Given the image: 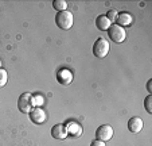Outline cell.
I'll return each instance as SVG.
<instances>
[{
    "label": "cell",
    "mask_w": 152,
    "mask_h": 146,
    "mask_svg": "<svg viewBox=\"0 0 152 146\" xmlns=\"http://www.w3.org/2000/svg\"><path fill=\"white\" fill-rule=\"evenodd\" d=\"M34 95L31 92H24L19 96L18 99V108L23 114H28L32 108H34Z\"/></svg>",
    "instance_id": "obj_1"
},
{
    "label": "cell",
    "mask_w": 152,
    "mask_h": 146,
    "mask_svg": "<svg viewBox=\"0 0 152 146\" xmlns=\"http://www.w3.org/2000/svg\"><path fill=\"white\" fill-rule=\"evenodd\" d=\"M73 14L70 11H62V12H58L55 15V23H57V26L59 27L61 30H69L72 29L73 26Z\"/></svg>",
    "instance_id": "obj_2"
},
{
    "label": "cell",
    "mask_w": 152,
    "mask_h": 146,
    "mask_svg": "<svg viewBox=\"0 0 152 146\" xmlns=\"http://www.w3.org/2000/svg\"><path fill=\"white\" fill-rule=\"evenodd\" d=\"M110 50V46H109V41L105 39V38H98L97 41L94 42L93 45V54L96 56L97 58H104L108 56Z\"/></svg>",
    "instance_id": "obj_3"
},
{
    "label": "cell",
    "mask_w": 152,
    "mask_h": 146,
    "mask_svg": "<svg viewBox=\"0 0 152 146\" xmlns=\"http://www.w3.org/2000/svg\"><path fill=\"white\" fill-rule=\"evenodd\" d=\"M108 35H109L110 39H112L113 42H116V43L124 42V41H125V38H126L125 29L120 27L118 24H116V23L109 27V30H108Z\"/></svg>",
    "instance_id": "obj_4"
},
{
    "label": "cell",
    "mask_w": 152,
    "mask_h": 146,
    "mask_svg": "<svg viewBox=\"0 0 152 146\" xmlns=\"http://www.w3.org/2000/svg\"><path fill=\"white\" fill-rule=\"evenodd\" d=\"M55 76H57V81L61 85H69V84H72L73 79H74L73 72L67 68H61Z\"/></svg>",
    "instance_id": "obj_5"
},
{
    "label": "cell",
    "mask_w": 152,
    "mask_h": 146,
    "mask_svg": "<svg viewBox=\"0 0 152 146\" xmlns=\"http://www.w3.org/2000/svg\"><path fill=\"white\" fill-rule=\"evenodd\" d=\"M28 115H30L31 122L32 123H35V125H43L47 120L46 112L43 111L40 107H34V108L28 112Z\"/></svg>",
    "instance_id": "obj_6"
},
{
    "label": "cell",
    "mask_w": 152,
    "mask_h": 146,
    "mask_svg": "<svg viewBox=\"0 0 152 146\" xmlns=\"http://www.w3.org/2000/svg\"><path fill=\"white\" fill-rule=\"evenodd\" d=\"M96 137H97L98 141H102V142L112 139V137H113L112 126H109V125H101L97 129V131H96Z\"/></svg>",
    "instance_id": "obj_7"
},
{
    "label": "cell",
    "mask_w": 152,
    "mask_h": 146,
    "mask_svg": "<svg viewBox=\"0 0 152 146\" xmlns=\"http://www.w3.org/2000/svg\"><path fill=\"white\" fill-rule=\"evenodd\" d=\"M66 126V130H67V135L70 137H74V138H78L82 135L83 133V129L78 122H69V123L65 125Z\"/></svg>",
    "instance_id": "obj_8"
},
{
    "label": "cell",
    "mask_w": 152,
    "mask_h": 146,
    "mask_svg": "<svg viewBox=\"0 0 152 146\" xmlns=\"http://www.w3.org/2000/svg\"><path fill=\"white\" fill-rule=\"evenodd\" d=\"M133 22V16L132 14H129V12H120L117 14V18H116V24H118L120 27H128L131 26Z\"/></svg>",
    "instance_id": "obj_9"
},
{
    "label": "cell",
    "mask_w": 152,
    "mask_h": 146,
    "mask_svg": "<svg viewBox=\"0 0 152 146\" xmlns=\"http://www.w3.org/2000/svg\"><path fill=\"white\" fill-rule=\"evenodd\" d=\"M143 127H144V123H143V120H141L140 118L133 116L128 120V130L131 133H133V134L140 133L141 130H143Z\"/></svg>",
    "instance_id": "obj_10"
},
{
    "label": "cell",
    "mask_w": 152,
    "mask_h": 146,
    "mask_svg": "<svg viewBox=\"0 0 152 146\" xmlns=\"http://www.w3.org/2000/svg\"><path fill=\"white\" fill-rule=\"evenodd\" d=\"M51 135H53V138H55V139H66V137H69V135H67L66 126H65V125H61V123L53 126Z\"/></svg>",
    "instance_id": "obj_11"
},
{
    "label": "cell",
    "mask_w": 152,
    "mask_h": 146,
    "mask_svg": "<svg viewBox=\"0 0 152 146\" xmlns=\"http://www.w3.org/2000/svg\"><path fill=\"white\" fill-rule=\"evenodd\" d=\"M96 26H97L101 31H108L109 27L112 26V23H110V20L108 19L105 15H100V16H97V19H96Z\"/></svg>",
    "instance_id": "obj_12"
},
{
    "label": "cell",
    "mask_w": 152,
    "mask_h": 146,
    "mask_svg": "<svg viewBox=\"0 0 152 146\" xmlns=\"http://www.w3.org/2000/svg\"><path fill=\"white\" fill-rule=\"evenodd\" d=\"M53 7H54L58 12L66 11L67 10V1L66 0H54V1H53Z\"/></svg>",
    "instance_id": "obj_13"
},
{
    "label": "cell",
    "mask_w": 152,
    "mask_h": 146,
    "mask_svg": "<svg viewBox=\"0 0 152 146\" xmlns=\"http://www.w3.org/2000/svg\"><path fill=\"white\" fill-rule=\"evenodd\" d=\"M7 80H8V75H7V70H4L3 68H0V88L6 85V84H7Z\"/></svg>",
    "instance_id": "obj_14"
},
{
    "label": "cell",
    "mask_w": 152,
    "mask_h": 146,
    "mask_svg": "<svg viewBox=\"0 0 152 146\" xmlns=\"http://www.w3.org/2000/svg\"><path fill=\"white\" fill-rule=\"evenodd\" d=\"M144 107H145L147 112L148 114H152V95H148L144 100Z\"/></svg>",
    "instance_id": "obj_15"
},
{
    "label": "cell",
    "mask_w": 152,
    "mask_h": 146,
    "mask_svg": "<svg viewBox=\"0 0 152 146\" xmlns=\"http://www.w3.org/2000/svg\"><path fill=\"white\" fill-rule=\"evenodd\" d=\"M45 103V97L42 95H34V106L35 107H40Z\"/></svg>",
    "instance_id": "obj_16"
},
{
    "label": "cell",
    "mask_w": 152,
    "mask_h": 146,
    "mask_svg": "<svg viewBox=\"0 0 152 146\" xmlns=\"http://www.w3.org/2000/svg\"><path fill=\"white\" fill-rule=\"evenodd\" d=\"M117 14H118L117 11H115V10H110V11L108 12V14H106L105 16L110 20V23H112V22H116V18H117Z\"/></svg>",
    "instance_id": "obj_17"
},
{
    "label": "cell",
    "mask_w": 152,
    "mask_h": 146,
    "mask_svg": "<svg viewBox=\"0 0 152 146\" xmlns=\"http://www.w3.org/2000/svg\"><path fill=\"white\" fill-rule=\"evenodd\" d=\"M90 146H106V145H105V142H102V141L96 139V141H93V142L90 143Z\"/></svg>",
    "instance_id": "obj_18"
},
{
    "label": "cell",
    "mask_w": 152,
    "mask_h": 146,
    "mask_svg": "<svg viewBox=\"0 0 152 146\" xmlns=\"http://www.w3.org/2000/svg\"><path fill=\"white\" fill-rule=\"evenodd\" d=\"M151 84H152V80H148V83H147V89H148L149 93L152 92V89H151Z\"/></svg>",
    "instance_id": "obj_19"
},
{
    "label": "cell",
    "mask_w": 152,
    "mask_h": 146,
    "mask_svg": "<svg viewBox=\"0 0 152 146\" xmlns=\"http://www.w3.org/2000/svg\"><path fill=\"white\" fill-rule=\"evenodd\" d=\"M0 68H1V60H0Z\"/></svg>",
    "instance_id": "obj_20"
}]
</instances>
